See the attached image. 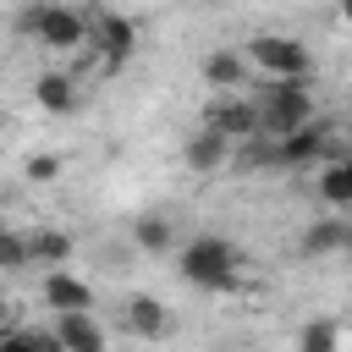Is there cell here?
<instances>
[{"label": "cell", "mask_w": 352, "mask_h": 352, "mask_svg": "<svg viewBox=\"0 0 352 352\" xmlns=\"http://www.w3.org/2000/svg\"><path fill=\"white\" fill-rule=\"evenodd\" d=\"M11 28H16L28 44H44V50H55V55H77V50L88 44V11L60 6V0H33V6H22Z\"/></svg>", "instance_id": "1"}, {"label": "cell", "mask_w": 352, "mask_h": 352, "mask_svg": "<svg viewBox=\"0 0 352 352\" xmlns=\"http://www.w3.org/2000/svg\"><path fill=\"white\" fill-rule=\"evenodd\" d=\"M176 270H182V280L198 286V292H231V286H236V270H242V253H236V242L204 231V236L182 242Z\"/></svg>", "instance_id": "2"}, {"label": "cell", "mask_w": 352, "mask_h": 352, "mask_svg": "<svg viewBox=\"0 0 352 352\" xmlns=\"http://www.w3.org/2000/svg\"><path fill=\"white\" fill-rule=\"evenodd\" d=\"M248 104H253L264 138H280V132L314 121V88H308V77H264V88Z\"/></svg>", "instance_id": "3"}, {"label": "cell", "mask_w": 352, "mask_h": 352, "mask_svg": "<svg viewBox=\"0 0 352 352\" xmlns=\"http://www.w3.org/2000/svg\"><path fill=\"white\" fill-rule=\"evenodd\" d=\"M336 154H346L341 126H336V121H319V116L275 138V165H280V170H314L319 160H336Z\"/></svg>", "instance_id": "4"}, {"label": "cell", "mask_w": 352, "mask_h": 352, "mask_svg": "<svg viewBox=\"0 0 352 352\" xmlns=\"http://www.w3.org/2000/svg\"><path fill=\"white\" fill-rule=\"evenodd\" d=\"M104 72H121L132 55H138V22L132 16H121V11H110L104 0L88 11V44H82Z\"/></svg>", "instance_id": "5"}, {"label": "cell", "mask_w": 352, "mask_h": 352, "mask_svg": "<svg viewBox=\"0 0 352 352\" xmlns=\"http://www.w3.org/2000/svg\"><path fill=\"white\" fill-rule=\"evenodd\" d=\"M242 60L253 72H264V77H314V55L292 33H253L248 50H242Z\"/></svg>", "instance_id": "6"}, {"label": "cell", "mask_w": 352, "mask_h": 352, "mask_svg": "<svg viewBox=\"0 0 352 352\" xmlns=\"http://www.w3.org/2000/svg\"><path fill=\"white\" fill-rule=\"evenodd\" d=\"M121 330L138 336V341H160L170 330V308L154 297V292H126L121 297Z\"/></svg>", "instance_id": "7"}, {"label": "cell", "mask_w": 352, "mask_h": 352, "mask_svg": "<svg viewBox=\"0 0 352 352\" xmlns=\"http://www.w3.org/2000/svg\"><path fill=\"white\" fill-rule=\"evenodd\" d=\"M204 126L220 132V138H231V143L258 138V116H253V104H248V99H231V94H220V99L204 104Z\"/></svg>", "instance_id": "8"}, {"label": "cell", "mask_w": 352, "mask_h": 352, "mask_svg": "<svg viewBox=\"0 0 352 352\" xmlns=\"http://www.w3.org/2000/svg\"><path fill=\"white\" fill-rule=\"evenodd\" d=\"M33 104H38L44 116H77L82 88H77L72 72H38V77H33Z\"/></svg>", "instance_id": "9"}, {"label": "cell", "mask_w": 352, "mask_h": 352, "mask_svg": "<svg viewBox=\"0 0 352 352\" xmlns=\"http://www.w3.org/2000/svg\"><path fill=\"white\" fill-rule=\"evenodd\" d=\"M38 302H44V308H55V314H77V308H94V286H88V280H77V275L60 264V270H50V275H44Z\"/></svg>", "instance_id": "10"}, {"label": "cell", "mask_w": 352, "mask_h": 352, "mask_svg": "<svg viewBox=\"0 0 352 352\" xmlns=\"http://www.w3.org/2000/svg\"><path fill=\"white\" fill-rule=\"evenodd\" d=\"M182 160H187V170H192V176H220V170L231 165V138H220V132L198 126V132L187 138Z\"/></svg>", "instance_id": "11"}, {"label": "cell", "mask_w": 352, "mask_h": 352, "mask_svg": "<svg viewBox=\"0 0 352 352\" xmlns=\"http://www.w3.org/2000/svg\"><path fill=\"white\" fill-rule=\"evenodd\" d=\"M55 341L66 352H104V324L94 319V308H77V314H55Z\"/></svg>", "instance_id": "12"}, {"label": "cell", "mask_w": 352, "mask_h": 352, "mask_svg": "<svg viewBox=\"0 0 352 352\" xmlns=\"http://www.w3.org/2000/svg\"><path fill=\"white\" fill-rule=\"evenodd\" d=\"M198 72H204V82L220 88V94H236V88L248 82V60H242V50H209V55L198 60Z\"/></svg>", "instance_id": "13"}, {"label": "cell", "mask_w": 352, "mask_h": 352, "mask_svg": "<svg viewBox=\"0 0 352 352\" xmlns=\"http://www.w3.org/2000/svg\"><path fill=\"white\" fill-rule=\"evenodd\" d=\"M314 176H319V198L341 214V209H352V160L346 154H336V160H319L314 165Z\"/></svg>", "instance_id": "14"}, {"label": "cell", "mask_w": 352, "mask_h": 352, "mask_svg": "<svg viewBox=\"0 0 352 352\" xmlns=\"http://www.w3.org/2000/svg\"><path fill=\"white\" fill-rule=\"evenodd\" d=\"M22 248H28V264H50V270H60L66 258H72V236L66 231H55V226H38V231H22Z\"/></svg>", "instance_id": "15"}, {"label": "cell", "mask_w": 352, "mask_h": 352, "mask_svg": "<svg viewBox=\"0 0 352 352\" xmlns=\"http://www.w3.org/2000/svg\"><path fill=\"white\" fill-rule=\"evenodd\" d=\"M352 242V231H346V220H308V231H302V253L308 258H330V253H341Z\"/></svg>", "instance_id": "16"}, {"label": "cell", "mask_w": 352, "mask_h": 352, "mask_svg": "<svg viewBox=\"0 0 352 352\" xmlns=\"http://www.w3.org/2000/svg\"><path fill=\"white\" fill-rule=\"evenodd\" d=\"M132 248H143V253H170V248H176V226H170L165 214H138V220H132Z\"/></svg>", "instance_id": "17"}, {"label": "cell", "mask_w": 352, "mask_h": 352, "mask_svg": "<svg viewBox=\"0 0 352 352\" xmlns=\"http://www.w3.org/2000/svg\"><path fill=\"white\" fill-rule=\"evenodd\" d=\"M0 352H66L55 341V330H22V324H0Z\"/></svg>", "instance_id": "18"}, {"label": "cell", "mask_w": 352, "mask_h": 352, "mask_svg": "<svg viewBox=\"0 0 352 352\" xmlns=\"http://www.w3.org/2000/svg\"><path fill=\"white\" fill-rule=\"evenodd\" d=\"M297 352H341V324L336 319H308L297 330Z\"/></svg>", "instance_id": "19"}, {"label": "cell", "mask_w": 352, "mask_h": 352, "mask_svg": "<svg viewBox=\"0 0 352 352\" xmlns=\"http://www.w3.org/2000/svg\"><path fill=\"white\" fill-rule=\"evenodd\" d=\"M0 270H28V248H22V231L0 226Z\"/></svg>", "instance_id": "20"}, {"label": "cell", "mask_w": 352, "mask_h": 352, "mask_svg": "<svg viewBox=\"0 0 352 352\" xmlns=\"http://www.w3.org/2000/svg\"><path fill=\"white\" fill-rule=\"evenodd\" d=\"M22 176H28V182H38V187H44V182H55V176H60V154H33V160L22 165Z\"/></svg>", "instance_id": "21"}, {"label": "cell", "mask_w": 352, "mask_h": 352, "mask_svg": "<svg viewBox=\"0 0 352 352\" xmlns=\"http://www.w3.org/2000/svg\"><path fill=\"white\" fill-rule=\"evenodd\" d=\"M11 314H16V302H11V292L0 286V324H11Z\"/></svg>", "instance_id": "22"}]
</instances>
